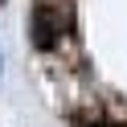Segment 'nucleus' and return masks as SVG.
<instances>
[{
	"instance_id": "7ed1b4c3",
	"label": "nucleus",
	"mask_w": 127,
	"mask_h": 127,
	"mask_svg": "<svg viewBox=\"0 0 127 127\" xmlns=\"http://www.w3.org/2000/svg\"><path fill=\"white\" fill-rule=\"evenodd\" d=\"M0 4H4V0H0Z\"/></svg>"
},
{
	"instance_id": "f257e3e1",
	"label": "nucleus",
	"mask_w": 127,
	"mask_h": 127,
	"mask_svg": "<svg viewBox=\"0 0 127 127\" xmlns=\"http://www.w3.org/2000/svg\"><path fill=\"white\" fill-rule=\"evenodd\" d=\"M70 21H74L70 0H37L33 12H29V33H33V45L49 53L53 45L62 41V33H70Z\"/></svg>"
},
{
	"instance_id": "f03ea898",
	"label": "nucleus",
	"mask_w": 127,
	"mask_h": 127,
	"mask_svg": "<svg viewBox=\"0 0 127 127\" xmlns=\"http://www.w3.org/2000/svg\"><path fill=\"white\" fill-rule=\"evenodd\" d=\"M90 127H102V123H90Z\"/></svg>"
}]
</instances>
